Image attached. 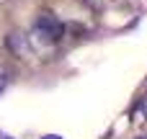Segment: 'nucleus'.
<instances>
[{
  "label": "nucleus",
  "mask_w": 147,
  "mask_h": 139,
  "mask_svg": "<svg viewBox=\"0 0 147 139\" xmlns=\"http://www.w3.org/2000/svg\"><path fill=\"white\" fill-rule=\"evenodd\" d=\"M65 31H67V26L52 13H41L34 21V36L41 44H59L65 39Z\"/></svg>",
  "instance_id": "f257e3e1"
},
{
  "label": "nucleus",
  "mask_w": 147,
  "mask_h": 139,
  "mask_svg": "<svg viewBox=\"0 0 147 139\" xmlns=\"http://www.w3.org/2000/svg\"><path fill=\"white\" fill-rule=\"evenodd\" d=\"M5 46H8V52H10L13 57H21V59H26V57L31 54V49H28V39H26L23 34H18V31H13V34L5 36Z\"/></svg>",
  "instance_id": "f03ea898"
},
{
  "label": "nucleus",
  "mask_w": 147,
  "mask_h": 139,
  "mask_svg": "<svg viewBox=\"0 0 147 139\" xmlns=\"http://www.w3.org/2000/svg\"><path fill=\"white\" fill-rule=\"evenodd\" d=\"M90 3H93V5H101V3H103V0H90Z\"/></svg>",
  "instance_id": "7ed1b4c3"
},
{
  "label": "nucleus",
  "mask_w": 147,
  "mask_h": 139,
  "mask_svg": "<svg viewBox=\"0 0 147 139\" xmlns=\"http://www.w3.org/2000/svg\"><path fill=\"white\" fill-rule=\"evenodd\" d=\"M44 139H59V137H44Z\"/></svg>",
  "instance_id": "20e7f679"
},
{
  "label": "nucleus",
  "mask_w": 147,
  "mask_h": 139,
  "mask_svg": "<svg viewBox=\"0 0 147 139\" xmlns=\"http://www.w3.org/2000/svg\"><path fill=\"white\" fill-rule=\"evenodd\" d=\"M145 139H147V137H145Z\"/></svg>",
  "instance_id": "39448f33"
}]
</instances>
